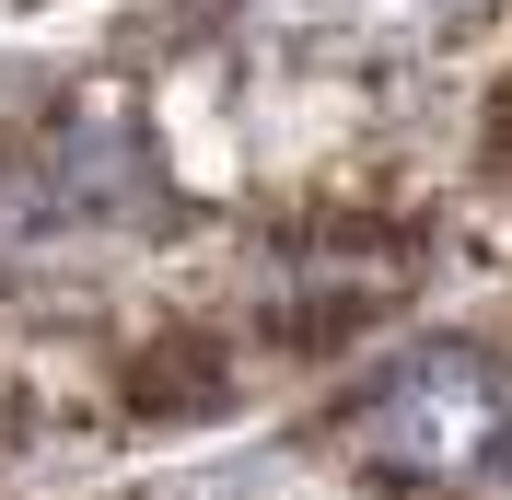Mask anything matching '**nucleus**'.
Returning <instances> with one entry per match:
<instances>
[{"label": "nucleus", "instance_id": "1", "mask_svg": "<svg viewBox=\"0 0 512 500\" xmlns=\"http://www.w3.org/2000/svg\"><path fill=\"white\" fill-rule=\"evenodd\" d=\"M350 442L373 454V466L396 477H489L512 442V407H501V373L489 361H466V349H419V361H396V373L361 396Z\"/></svg>", "mask_w": 512, "mask_h": 500}, {"label": "nucleus", "instance_id": "2", "mask_svg": "<svg viewBox=\"0 0 512 500\" xmlns=\"http://www.w3.org/2000/svg\"><path fill=\"white\" fill-rule=\"evenodd\" d=\"M140 198H152V175H140V140L128 128H59V140H35V152L0 163V256L94 233V221H128Z\"/></svg>", "mask_w": 512, "mask_h": 500}, {"label": "nucleus", "instance_id": "3", "mask_svg": "<svg viewBox=\"0 0 512 500\" xmlns=\"http://www.w3.org/2000/svg\"><path fill=\"white\" fill-rule=\"evenodd\" d=\"M396 291H408V256L373 245V233H361V245L338 233V245H315V256L280 268V303H268V314H280L291 338H350L361 314H384Z\"/></svg>", "mask_w": 512, "mask_h": 500}, {"label": "nucleus", "instance_id": "4", "mask_svg": "<svg viewBox=\"0 0 512 500\" xmlns=\"http://www.w3.org/2000/svg\"><path fill=\"white\" fill-rule=\"evenodd\" d=\"M128 396L152 407V419H210V407L233 396V373L210 361V338H163L140 373H128Z\"/></svg>", "mask_w": 512, "mask_h": 500}, {"label": "nucleus", "instance_id": "5", "mask_svg": "<svg viewBox=\"0 0 512 500\" xmlns=\"http://www.w3.org/2000/svg\"><path fill=\"white\" fill-rule=\"evenodd\" d=\"M489 163H512V82H501V105H489Z\"/></svg>", "mask_w": 512, "mask_h": 500}]
</instances>
